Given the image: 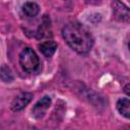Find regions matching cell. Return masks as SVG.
<instances>
[{"label":"cell","mask_w":130,"mask_h":130,"mask_svg":"<svg viewBox=\"0 0 130 130\" xmlns=\"http://www.w3.org/2000/svg\"><path fill=\"white\" fill-rule=\"evenodd\" d=\"M21 10H22V13L25 16H27V17H35L40 12V6L36 2L28 1V2H25L22 5Z\"/></svg>","instance_id":"8"},{"label":"cell","mask_w":130,"mask_h":130,"mask_svg":"<svg viewBox=\"0 0 130 130\" xmlns=\"http://www.w3.org/2000/svg\"><path fill=\"white\" fill-rule=\"evenodd\" d=\"M129 87H130V84H129V83H127V84H126V86L124 87V91L126 92V94H127V95H129V94H130V92H129Z\"/></svg>","instance_id":"11"},{"label":"cell","mask_w":130,"mask_h":130,"mask_svg":"<svg viewBox=\"0 0 130 130\" xmlns=\"http://www.w3.org/2000/svg\"><path fill=\"white\" fill-rule=\"evenodd\" d=\"M32 100V93L30 92H21L17 96L14 98V100L11 103V110L13 112H19L23 110Z\"/></svg>","instance_id":"5"},{"label":"cell","mask_w":130,"mask_h":130,"mask_svg":"<svg viewBox=\"0 0 130 130\" xmlns=\"http://www.w3.org/2000/svg\"><path fill=\"white\" fill-rule=\"evenodd\" d=\"M113 14L114 17L119 21H123V22L129 21L130 18L129 8L119 0H115L113 2Z\"/></svg>","instance_id":"4"},{"label":"cell","mask_w":130,"mask_h":130,"mask_svg":"<svg viewBox=\"0 0 130 130\" xmlns=\"http://www.w3.org/2000/svg\"><path fill=\"white\" fill-rule=\"evenodd\" d=\"M57 47H58V45H57L56 42H54V41H45V42H43L39 45V50L41 51V53L45 57L51 58L55 54V52L57 50Z\"/></svg>","instance_id":"7"},{"label":"cell","mask_w":130,"mask_h":130,"mask_svg":"<svg viewBox=\"0 0 130 130\" xmlns=\"http://www.w3.org/2000/svg\"><path fill=\"white\" fill-rule=\"evenodd\" d=\"M51 36V20L48 15H44L40 26L37 30V38L38 39H45Z\"/></svg>","instance_id":"6"},{"label":"cell","mask_w":130,"mask_h":130,"mask_svg":"<svg viewBox=\"0 0 130 130\" xmlns=\"http://www.w3.org/2000/svg\"><path fill=\"white\" fill-rule=\"evenodd\" d=\"M19 64L26 73H37L40 70L41 62L37 53L29 47L24 48L19 54Z\"/></svg>","instance_id":"2"},{"label":"cell","mask_w":130,"mask_h":130,"mask_svg":"<svg viewBox=\"0 0 130 130\" xmlns=\"http://www.w3.org/2000/svg\"><path fill=\"white\" fill-rule=\"evenodd\" d=\"M62 37L67 45L77 54H87L93 46L91 32L83 24L72 21L68 22L62 28Z\"/></svg>","instance_id":"1"},{"label":"cell","mask_w":130,"mask_h":130,"mask_svg":"<svg viewBox=\"0 0 130 130\" xmlns=\"http://www.w3.org/2000/svg\"><path fill=\"white\" fill-rule=\"evenodd\" d=\"M0 78L4 82H11L14 79L12 70L8 67V65H2L0 68Z\"/></svg>","instance_id":"10"},{"label":"cell","mask_w":130,"mask_h":130,"mask_svg":"<svg viewBox=\"0 0 130 130\" xmlns=\"http://www.w3.org/2000/svg\"><path fill=\"white\" fill-rule=\"evenodd\" d=\"M116 106H117L118 112L121 115H123L127 119L130 118V101H129V99L123 98V99L118 100Z\"/></svg>","instance_id":"9"},{"label":"cell","mask_w":130,"mask_h":130,"mask_svg":"<svg viewBox=\"0 0 130 130\" xmlns=\"http://www.w3.org/2000/svg\"><path fill=\"white\" fill-rule=\"evenodd\" d=\"M51 103H52V100H51V98H50L49 95L43 96V98H42L41 100H39V101L36 103V105L34 106L32 110H31V115H32L36 119H42V118L45 116L47 110L50 108Z\"/></svg>","instance_id":"3"}]
</instances>
